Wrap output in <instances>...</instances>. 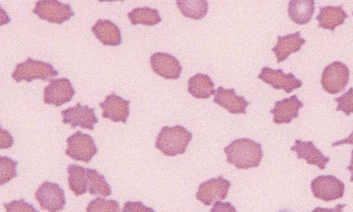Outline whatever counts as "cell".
Segmentation results:
<instances>
[{
  "label": "cell",
  "mask_w": 353,
  "mask_h": 212,
  "mask_svg": "<svg viewBox=\"0 0 353 212\" xmlns=\"http://www.w3.org/2000/svg\"><path fill=\"white\" fill-rule=\"evenodd\" d=\"M215 84L208 75L198 73L188 79V91L196 99H209L214 95Z\"/></svg>",
  "instance_id": "22"
},
{
  "label": "cell",
  "mask_w": 353,
  "mask_h": 212,
  "mask_svg": "<svg viewBox=\"0 0 353 212\" xmlns=\"http://www.w3.org/2000/svg\"><path fill=\"white\" fill-rule=\"evenodd\" d=\"M231 185V182L222 176L203 182L199 186L196 198L205 205L210 206L214 202L225 200Z\"/></svg>",
  "instance_id": "12"
},
{
  "label": "cell",
  "mask_w": 353,
  "mask_h": 212,
  "mask_svg": "<svg viewBox=\"0 0 353 212\" xmlns=\"http://www.w3.org/2000/svg\"><path fill=\"white\" fill-rule=\"evenodd\" d=\"M14 144V139L6 129L0 128V149H10Z\"/></svg>",
  "instance_id": "31"
},
{
  "label": "cell",
  "mask_w": 353,
  "mask_h": 212,
  "mask_svg": "<svg viewBox=\"0 0 353 212\" xmlns=\"http://www.w3.org/2000/svg\"><path fill=\"white\" fill-rule=\"evenodd\" d=\"M3 206L8 212L38 211L32 204L27 203L25 199H21L20 201H13L10 203H4Z\"/></svg>",
  "instance_id": "30"
},
{
  "label": "cell",
  "mask_w": 353,
  "mask_h": 212,
  "mask_svg": "<svg viewBox=\"0 0 353 212\" xmlns=\"http://www.w3.org/2000/svg\"><path fill=\"white\" fill-rule=\"evenodd\" d=\"M258 79L272 86L274 90H283L287 93H291L303 86V81L296 79L295 75L285 74L282 69L274 70L263 67L261 73L258 75Z\"/></svg>",
  "instance_id": "11"
},
{
  "label": "cell",
  "mask_w": 353,
  "mask_h": 212,
  "mask_svg": "<svg viewBox=\"0 0 353 212\" xmlns=\"http://www.w3.org/2000/svg\"><path fill=\"white\" fill-rule=\"evenodd\" d=\"M310 187L314 196L325 202L337 201L345 195L344 182L333 175L317 176Z\"/></svg>",
  "instance_id": "5"
},
{
  "label": "cell",
  "mask_w": 353,
  "mask_h": 212,
  "mask_svg": "<svg viewBox=\"0 0 353 212\" xmlns=\"http://www.w3.org/2000/svg\"><path fill=\"white\" fill-rule=\"evenodd\" d=\"M214 102L232 115H245L250 104L244 97L238 96L234 89L227 90L222 86L216 91Z\"/></svg>",
  "instance_id": "17"
},
{
  "label": "cell",
  "mask_w": 353,
  "mask_h": 212,
  "mask_svg": "<svg viewBox=\"0 0 353 212\" xmlns=\"http://www.w3.org/2000/svg\"><path fill=\"white\" fill-rule=\"evenodd\" d=\"M150 64L154 72L164 79L176 80L180 78L182 66L178 59L172 55L155 52L150 57Z\"/></svg>",
  "instance_id": "13"
},
{
  "label": "cell",
  "mask_w": 353,
  "mask_h": 212,
  "mask_svg": "<svg viewBox=\"0 0 353 212\" xmlns=\"http://www.w3.org/2000/svg\"><path fill=\"white\" fill-rule=\"evenodd\" d=\"M33 13L40 19L57 25H62L74 16L70 5L62 3L59 0H39L35 3Z\"/></svg>",
  "instance_id": "7"
},
{
  "label": "cell",
  "mask_w": 353,
  "mask_h": 212,
  "mask_svg": "<svg viewBox=\"0 0 353 212\" xmlns=\"http://www.w3.org/2000/svg\"><path fill=\"white\" fill-rule=\"evenodd\" d=\"M304 104L299 101L297 95L276 102L274 108L270 110L274 116L273 121L276 125L290 124L299 116V111L303 108Z\"/></svg>",
  "instance_id": "15"
},
{
  "label": "cell",
  "mask_w": 353,
  "mask_h": 212,
  "mask_svg": "<svg viewBox=\"0 0 353 212\" xmlns=\"http://www.w3.org/2000/svg\"><path fill=\"white\" fill-rule=\"evenodd\" d=\"M130 101H125L121 97L117 96L115 93H112L105 97L103 102L100 103L99 107L103 110V117L114 122H123L126 124L129 115H130V109L129 104Z\"/></svg>",
  "instance_id": "14"
},
{
  "label": "cell",
  "mask_w": 353,
  "mask_h": 212,
  "mask_svg": "<svg viewBox=\"0 0 353 212\" xmlns=\"http://www.w3.org/2000/svg\"><path fill=\"white\" fill-rule=\"evenodd\" d=\"M350 69L343 62L334 61L329 64L321 76V84L323 90L331 95H336L345 90L350 81Z\"/></svg>",
  "instance_id": "4"
},
{
  "label": "cell",
  "mask_w": 353,
  "mask_h": 212,
  "mask_svg": "<svg viewBox=\"0 0 353 212\" xmlns=\"http://www.w3.org/2000/svg\"><path fill=\"white\" fill-rule=\"evenodd\" d=\"M348 17L342 6H328L321 8L320 14L316 19L319 22V28L334 32L335 28L343 25Z\"/></svg>",
  "instance_id": "21"
},
{
  "label": "cell",
  "mask_w": 353,
  "mask_h": 212,
  "mask_svg": "<svg viewBox=\"0 0 353 212\" xmlns=\"http://www.w3.org/2000/svg\"><path fill=\"white\" fill-rule=\"evenodd\" d=\"M128 17L133 26H154L162 21L157 10L147 7L134 8Z\"/></svg>",
  "instance_id": "26"
},
{
  "label": "cell",
  "mask_w": 353,
  "mask_h": 212,
  "mask_svg": "<svg viewBox=\"0 0 353 212\" xmlns=\"http://www.w3.org/2000/svg\"><path fill=\"white\" fill-rule=\"evenodd\" d=\"M57 75L59 73L51 64L28 57L25 62L17 64L12 78L19 84L23 81L32 82L37 79L50 81Z\"/></svg>",
  "instance_id": "3"
},
{
  "label": "cell",
  "mask_w": 353,
  "mask_h": 212,
  "mask_svg": "<svg viewBox=\"0 0 353 212\" xmlns=\"http://www.w3.org/2000/svg\"><path fill=\"white\" fill-rule=\"evenodd\" d=\"M95 110L96 108H92L90 106H83L78 103L74 107L61 111L63 123L66 125L70 124L73 129L81 127L92 131L95 128L96 124L99 122Z\"/></svg>",
  "instance_id": "9"
},
{
  "label": "cell",
  "mask_w": 353,
  "mask_h": 212,
  "mask_svg": "<svg viewBox=\"0 0 353 212\" xmlns=\"http://www.w3.org/2000/svg\"><path fill=\"white\" fill-rule=\"evenodd\" d=\"M305 44V39L301 37L300 32L279 37L278 44L272 49L276 57V62L281 64L286 61L292 54L301 50Z\"/></svg>",
  "instance_id": "18"
},
{
  "label": "cell",
  "mask_w": 353,
  "mask_h": 212,
  "mask_svg": "<svg viewBox=\"0 0 353 212\" xmlns=\"http://www.w3.org/2000/svg\"><path fill=\"white\" fill-rule=\"evenodd\" d=\"M334 101L338 104L336 111H343L346 116L353 114V88L343 96L335 98Z\"/></svg>",
  "instance_id": "29"
},
{
  "label": "cell",
  "mask_w": 353,
  "mask_h": 212,
  "mask_svg": "<svg viewBox=\"0 0 353 212\" xmlns=\"http://www.w3.org/2000/svg\"><path fill=\"white\" fill-rule=\"evenodd\" d=\"M88 212L112 211L120 212V204L115 200H105L102 197H97L92 200L87 207Z\"/></svg>",
  "instance_id": "28"
},
{
  "label": "cell",
  "mask_w": 353,
  "mask_h": 212,
  "mask_svg": "<svg viewBox=\"0 0 353 212\" xmlns=\"http://www.w3.org/2000/svg\"><path fill=\"white\" fill-rule=\"evenodd\" d=\"M192 134L182 126H164L157 138L155 146L168 157L184 155Z\"/></svg>",
  "instance_id": "2"
},
{
  "label": "cell",
  "mask_w": 353,
  "mask_h": 212,
  "mask_svg": "<svg viewBox=\"0 0 353 212\" xmlns=\"http://www.w3.org/2000/svg\"><path fill=\"white\" fill-rule=\"evenodd\" d=\"M123 212H143V211H154V209L150 208H147L142 202H128L123 206Z\"/></svg>",
  "instance_id": "32"
},
{
  "label": "cell",
  "mask_w": 353,
  "mask_h": 212,
  "mask_svg": "<svg viewBox=\"0 0 353 212\" xmlns=\"http://www.w3.org/2000/svg\"><path fill=\"white\" fill-rule=\"evenodd\" d=\"M99 2H101V3H103V2H109V3H112V2H116V1H125V0H99Z\"/></svg>",
  "instance_id": "37"
},
{
  "label": "cell",
  "mask_w": 353,
  "mask_h": 212,
  "mask_svg": "<svg viewBox=\"0 0 353 212\" xmlns=\"http://www.w3.org/2000/svg\"><path fill=\"white\" fill-rule=\"evenodd\" d=\"M315 11V0H290L288 13L291 20L299 26H305L313 17Z\"/></svg>",
  "instance_id": "20"
},
{
  "label": "cell",
  "mask_w": 353,
  "mask_h": 212,
  "mask_svg": "<svg viewBox=\"0 0 353 212\" xmlns=\"http://www.w3.org/2000/svg\"><path fill=\"white\" fill-rule=\"evenodd\" d=\"M88 191L93 196L108 197L112 195V188L105 176L97 170L88 168Z\"/></svg>",
  "instance_id": "25"
},
{
  "label": "cell",
  "mask_w": 353,
  "mask_h": 212,
  "mask_svg": "<svg viewBox=\"0 0 353 212\" xmlns=\"http://www.w3.org/2000/svg\"><path fill=\"white\" fill-rule=\"evenodd\" d=\"M345 207V206H343V207H340L337 209H314L313 211H342V209Z\"/></svg>",
  "instance_id": "36"
},
{
  "label": "cell",
  "mask_w": 353,
  "mask_h": 212,
  "mask_svg": "<svg viewBox=\"0 0 353 212\" xmlns=\"http://www.w3.org/2000/svg\"><path fill=\"white\" fill-rule=\"evenodd\" d=\"M68 173L70 190L75 196L84 195L88 191V168L77 164H70Z\"/></svg>",
  "instance_id": "23"
},
{
  "label": "cell",
  "mask_w": 353,
  "mask_h": 212,
  "mask_svg": "<svg viewBox=\"0 0 353 212\" xmlns=\"http://www.w3.org/2000/svg\"><path fill=\"white\" fill-rule=\"evenodd\" d=\"M92 32L104 46H117L122 43L121 29L110 20H98Z\"/></svg>",
  "instance_id": "19"
},
{
  "label": "cell",
  "mask_w": 353,
  "mask_h": 212,
  "mask_svg": "<svg viewBox=\"0 0 353 212\" xmlns=\"http://www.w3.org/2000/svg\"><path fill=\"white\" fill-rule=\"evenodd\" d=\"M182 15L194 20H201L208 15V0H176Z\"/></svg>",
  "instance_id": "24"
},
{
  "label": "cell",
  "mask_w": 353,
  "mask_h": 212,
  "mask_svg": "<svg viewBox=\"0 0 353 212\" xmlns=\"http://www.w3.org/2000/svg\"><path fill=\"white\" fill-rule=\"evenodd\" d=\"M291 151L296 153L298 159H304L308 164L319 167L321 170H325L331 160L316 147L313 141L296 139Z\"/></svg>",
  "instance_id": "16"
},
{
  "label": "cell",
  "mask_w": 353,
  "mask_h": 212,
  "mask_svg": "<svg viewBox=\"0 0 353 212\" xmlns=\"http://www.w3.org/2000/svg\"><path fill=\"white\" fill-rule=\"evenodd\" d=\"M72 81L67 78L52 79L44 89L43 102L46 104L61 107L72 101L75 95Z\"/></svg>",
  "instance_id": "10"
},
{
  "label": "cell",
  "mask_w": 353,
  "mask_h": 212,
  "mask_svg": "<svg viewBox=\"0 0 353 212\" xmlns=\"http://www.w3.org/2000/svg\"><path fill=\"white\" fill-rule=\"evenodd\" d=\"M67 143L65 154L75 161L90 163L99 152L95 140L91 135L81 131L70 135Z\"/></svg>",
  "instance_id": "6"
},
{
  "label": "cell",
  "mask_w": 353,
  "mask_h": 212,
  "mask_svg": "<svg viewBox=\"0 0 353 212\" xmlns=\"http://www.w3.org/2000/svg\"><path fill=\"white\" fill-rule=\"evenodd\" d=\"M352 15H353V13H352Z\"/></svg>",
  "instance_id": "38"
},
{
  "label": "cell",
  "mask_w": 353,
  "mask_h": 212,
  "mask_svg": "<svg viewBox=\"0 0 353 212\" xmlns=\"http://www.w3.org/2000/svg\"><path fill=\"white\" fill-rule=\"evenodd\" d=\"M211 211H236V209L234 208L231 203H222L220 201H217Z\"/></svg>",
  "instance_id": "33"
},
{
  "label": "cell",
  "mask_w": 353,
  "mask_h": 212,
  "mask_svg": "<svg viewBox=\"0 0 353 212\" xmlns=\"http://www.w3.org/2000/svg\"><path fill=\"white\" fill-rule=\"evenodd\" d=\"M19 162L9 157L0 156V185L8 184L10 181L17 177V166Z\"/></svg>",
  "instance_id": "27"
},
{
  "label": "cell",
  "mask_w": 353,
  "mask_h": 212,
  "mask_svg": "<svg viewBox=\"0 0 353 212\" xmlns=\"http://www.w3.org/2000/svg\"><path fill=\"white\" fill-rule=\"evenodd\" d=\"M347 170L350 171L351 173L350 182H353V150L352 151L351 162L350 166L347 167Z\"/></svg>",
  "instance_id": "35"
},
{
  "label": "cell",
  "mask_w": 353,
  "mask_h": 212,
  "mask_svg": "<svg viewBox=\"0 0 353 212\" xmlns=\"http://www.w3.org/2000/svg\"><path fill=\"white\" fill-rule=\"evenodd\" d=\"M223 151L227 162L238 169L258 168L263 157L262 145L249 138L235 139Z\"/></svg>",
  "instance_id": "1"
},
{
  "label": "cell",
  "mask_w": 353,
  "mask_h": 212,
  "mask_svg": "<svg viewBox=\"0 0 353 212\" xmlns=\"http://www.w3.org/2000/svg\"><path fill=\"white\" fill-rule=\"evenodd\" d=\"M34 196L41 208L50 212L62 211L67 204L65 193L55 182H44L35 192Z\"/></svg>",
  "instance_id": "8"
},
{
  "label": "cell",
  "mask_w": 353,
  "mask_h": 212,
  "mask_svg": "<svg viewBox=\"0 0 353 212\" xmlns=\"http://www.w3.org/2000/svg\"><path fill=\"white\" fill-rule=\"evenodd\" d=\"M344 144L353 145V131L350 135L349 137H347L342 140L337 141V142L333 143L332 144V146L334 147V146H339L344 145Z\"/></svg>",
  "instance_id": "34"
}]
</instances>
